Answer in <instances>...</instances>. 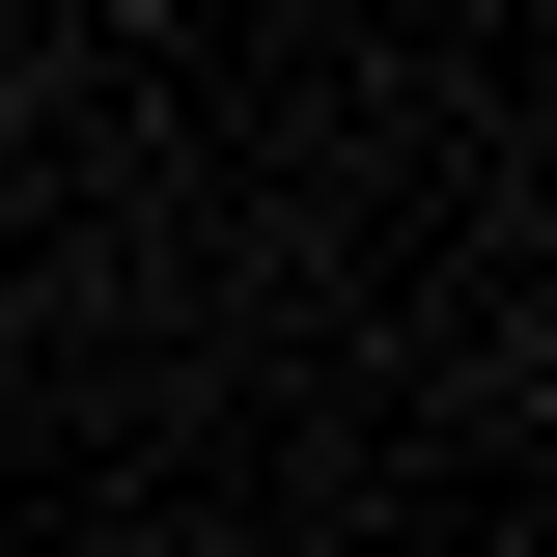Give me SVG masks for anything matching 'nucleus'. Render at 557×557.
<instances>
[]
</instances>
